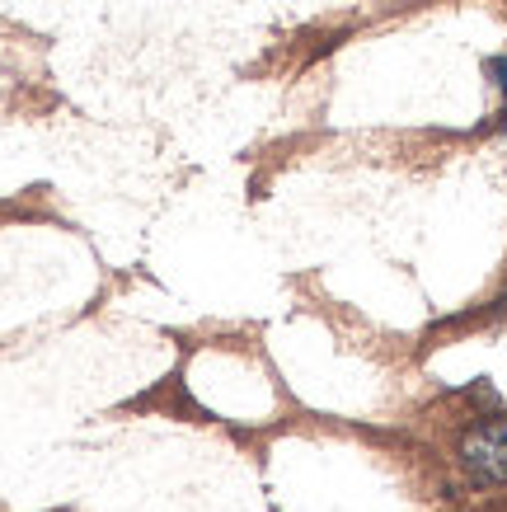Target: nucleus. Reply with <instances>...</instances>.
I'll list each match as a JSON object with an SVG mask.
<instances>
[{
  "instance_id": "nucleus-2",
  "label": "nucleus",
  "mask_w": 507,
  "mask_h": 512,
  "mask_svg": "<svg viewBox=\"0 0 507 512\" xmlns=\"http://www.w3.org/2000/svg\"><path fill=\"white\" fill-rule=\"evenodd\" d=\"M484 71H489L493 85L507 94V52H503V57H489V66H484ZM503 123H507V113H503Z\"/></svg>"
},
{
  "instance_id": "nucleus-1",
  "label": "nucleus",
  "mask_w": 507,
  "mask_h": 512,
  "mask_svg": "<svg viewBox=\"0 0 507 512\" xmlns=\"http://www.w3.org/2000/svg\"><path fill=\"white\" fill-rule=\"evenodd\" d=\"M461 466L475 484H507V419L479 423L461 437Z\"/></svg>"
}]
</instances>
